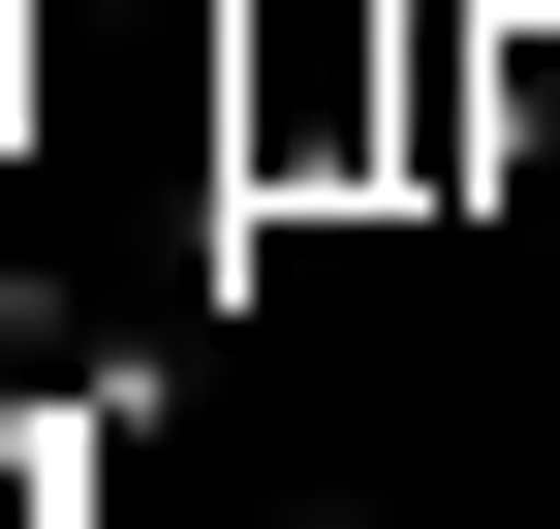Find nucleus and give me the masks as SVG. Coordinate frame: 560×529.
<instances>
[]
</instances>
